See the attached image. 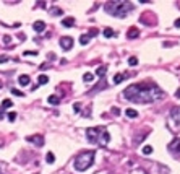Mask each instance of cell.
Wrapping results in <instances>:
<instances>
[{
	"label": "cell",
	"mask_w": 180,
	"mask_h": 174,
	"mask_svg": "<svg viewBox=\"0 0 180 174\" xmlns=\"http://www.w3.org/2000/svg\"><path fill=\"white\" fill-rule=\"evenodd\" d=\"M83 80H85V81H88V83H89V81H93V80H94V75H93V73H89V72H88V73H85V75H83Z\"/></svg>",
	"instance_id": "18"
},
{
	"label": "cell",
	"mask_w": 180,
	"mask_h": 174,
	"mask_svg": "<svg viewBox=\"0 0 180 174\" xmlns=\"http://www.w3.org/2000/svg\"><path fill=\"white\" fill-rule=\"evenodd\" d=\"M143 153H145V155H151V153H153V146H149V145L143 146Z\"/></svg>",
	"instance_id": "20"
},
{
	"label": "cell",
	"mask_w": 180,
	"mask_h": 174,
	"mask_svg": "<svg viewBox=\"0 0 180 174\" xmlns=\"http://www.w3.org/2000/svg\"><path fill=\"white\" fill-rule=\"evenodd\" d=\"M49 81V77H45V75H41L39 77V85H45Z\"/></svg>",
	"instance_id": "22"
},
{
	"label": "cell",
	"mask_w": 180,
	"mask_h": 174,
	"mask_svg": "<svg viewBox=\"0 0 180 174\" xmlns=\"http://www.w3.org/2000/svg\"><path fill=\"white\" fill-rule=\"evenodd\" d=\"M2 111H3V109H2V107H0V117H2Z\"/></svg>",
	"instance_id": "35"
},
{
	"label": "cell",
	"mask_w": 180,
	"mask_h": 174,
	"mask_svg": "<svg viewBox=\"0 0 180 174\" xmlns=\"http://www.w3.org/2000/svg\"><path fill=\"white\" fill-rule=\"evenodd\" d=\"M11 106H13V103H11L10 99H5L3 103H2V109L5 111V109H8V107H11Z\"/></svg>",
	"instance_id": "17"
},
{
	"label": "cell",
	"mask_w": 180,
	"mask_h": 174,
	"mask_svg": "<svg viewBox=\"0 0 180 174\" xmlns=\"http://www.w3.org/2000/svg\"><path fill=\"white\" fill-rule=\"evenodd\" d=\"M45 161H47L49 164H52V163H54V161H55L54 153H50V151H49V153H47V156H45Z\"/></svg>",
	"instance_id": "19"
},
{
	"label": "cell",
	"mask_w": 180,
	"mask_h": 174,
	"mask_svg": "<svg viewBox=\"0 0 180 174\" xmlns=\"http://www.w3.org/2000/svg\"><path fill=\"white\" fill-rule=\"evenodd\" d=\"M28 142H31V143H34L36 146H42L44 145V138H42V135H31V137H28Z\"/></svg>",
	"instance_id": "7"
},
{
	"label": "cell",
	"mask_w": 180,
	"mask_h": 174,
	"mask_svg": "<svg viewBox=\"0 0 180 174\" xmlns=\"http://www.w3.org/2000/svg\"><path fill=\"white\" fill-rule=\"evenodd\" d=\"M93 163H94V151H83L75 158V169L83 173L88 168H91Z\"/></svg>",
	"instance_id": "4"
},
{
	"label": "cell",
	"mask_w": 180,
	"mask_h": 174,
	"mask_svg": "<svg viewBox=\"0 0 180 174\" xmlns=\"http://www.w3.org/2000/svg\"><path fill=\"white\" fill-rule=\"evenodd\" d=\"M123 96L128 101H133V103H138V104H146V103H153V101L164 98V93L154 85L138 83L128 86L123 91Z\"/></svg>",
	"instance_id": "1"
},
{
	"label": "cell",
	"mask_w": 180,
	"mask_h": 174,
	"mask_svg": "<svg viewBox=\"0 0 180 174\" xmlns=\"http://www.w3.org/2000/svg\"><path fill=\"white\" fill-rule=\"evenodd\" d=\"M125 114L128 116L130 119H136V117H138V112H136L135 109H127V111H125Z\"/></svg>",
	"instance_id": "13"
},
{
	"label": "cell",
	"mask_w": 180,
	"mask_h": 174,
	"mask_svg": "<svg viewBox=\"0 0 180 174\" xmlns=\"http://www.w3.org/2000/svg\"><path fill=\"white\" fill-rule=\"evenodd\" d=\"M104 36L105 38H112V36H114V31L110 30V28H105L104 30Z\"/></svg>",
	"instance_id": "21"
},
{
	"label": "cell",
	"mask_w": 180,
	"mask_h": 174,
	"mask_svg": "<svg viewBox=\"0 0 180 174\" xmlns=\"http://www.w3.org/2000/svg\"><path fill=\"white\" fill-rule=\"evenodd\" d=\"M18 83H20L21 86H26V85L31 83V78L28 77V75H21L20 78H18Z\"/></svg>",
	"instance_id": "10"
},
{
	"label": "cell",
	"mask_w": 180,
	"mask_h": 174,
	"mask_svg": "<svg viewBox=\"0 0 180 174\" xmlns=\"http://www.w3.org/2000/svg\"><path fill=\"white\" fill-rule=\"evenodd\" d=\"M170 119L175 122V125L180 127V106H175L170 109Z\"/></svg>",
	"instance_id": "5"
},
{
	"label": "cell",
	"mask_w": 180,
	"mask_h": 174,
	"mask_svg": "<svg viewBox=\"0 0 180 174\" xmlns=\"http://www.w3.org/2000/svg\"><path fill=\"white\" fill-rule=\"evenodd\" d=\"M112 112L119 116V114H120V109H119V107H112Z\"/></svg>",
	"instance_id": "31"
},
{
	"label": "cell",
	"mask_w": 180,
	"mask_h": 174,
	"mask_svg": "<svg viewBox=\"0 0 180 174\" xmlns=\"http://www.w3.org/2000/svg\"><path fill=\"white\" fill-rule=\"evenodd\" d=\"M89 39H91V38H89L88 34H83V36L80 38V44H81V46H86L88 42H89Z\"/></svg>",
	"instance_id": "16"
},
{
	"label": "cell",
	"mask_w": 180,
	"mask_h": 174,
	"mask_svg": "<svg viewBox=\"0 0 180 174\" xmlns=\"http://www.w3.org/2000/svg\"><path fill=\"white\" fill-rule=\"evenodd\" d=\"M86 137L91 143H96L99 146H105L110 142V135L104 127H91L86 130Z\"/></svg>",
	"instance_id": "3"
},
{
	"label": "cell",
	"mask_w": 180,
	"mask_h": 174,
	"mask_svg": "<svg viewBox=\"0 0 180 174\" xmlns=\"http://www.w3.org/2000/svg\"><path fill=\"white\" fill-rule=\"evenodd\" d=\"M136 36H138V30H136V28H130V30H128V38H130V39H135Z\"/></svg>",
	"instance_id": "14"
},
{
	"label": "cell",
	"mask_w": 180,
	"mask_h": 174,
	"mask_svg": "<svg viewBox=\"0 0 180 174\" xmlns=\"http://www.w3.org/2000/svg\"><path fill=\"white\" fill-rule=\"evenodd\" d=\"M174 25H175V28H180V18H177V20H175Z\"/></svg>",
	"instance_id": "32"
},
{
	"label": "cell",
	"mask_w": 180,
	"mask_h": 174,
	"mask_svg": "<svg viewBox=\"0 0 180 174\" xmlns=\"http://www.w3.org/2000/svg\"><path fill=\"white\" fill-rule=\"evenodd\" d=\"M128 64H130L131 67H135V65L138 64V59H136V57H130V59H128Z\"/></svg>",
	"instance_id": "23"
},
{
	"label": "cell",
	"mask_w": 180,
	"mask_h": 174,
	"mask_svg": "<svg viewBox=\"0 0 180 174\" xmlns=\"http://www.w3.org/2000/svg\"><path fill=\"white\" fill-rule=\"evenodd\" d=\"M7 60H8L7 55H0V64H3V62H7Z\"/></svg>",
	"instance_id": "29"
},
{
	"label": "cell",
	"mask_w": 180,
	"mask_h": 174,
	"mask_svg": "<svg viewBox=\"0 0 180 174\" xmlns=\"http://www.w3.org/2000/svg\"><path fill=\"white\" fill-rule=\"evenodd\" d=\"M37 55V50H26V52H25V55Z\"/></svg>",
	"instance_id": "27"
},
{
	"label": "cell",
	"mask_w": 180,
	"mask_h": 174,
	"mask_svg": "<svg viewBox=\"0 0 180 174\" xmlns=\"http://www.w3.org/2000/svg\"><path fill=\"white\" fill-rule=\"evenodd\" d=\"M33 30L37 31V33L44 31V30H45V23H44V21H36L34 25H33Z\"/></svg>",
	"instance_id": "9"
},
{
	"label": "cell",
	"mask_w": 180,
	"mask_h": 174,
	"mask_svg": "<svg viewBox=\"0 0 180 174\" xmlns=\"http://www.w3.org/2000/svg\"><path fill=\"white\" fill-rule=\"evenodd\" d=\"M131 8H133V5L130 2H125V0H122V2H107L105 3V11L109 15L115 16V18H125L131 11Z\"/></svg>",
	"instance_id": "2"
},
{
	"label": "cell",
	"mask_w": 180,
	"mask_h": 174,
	"mask_svg": "<svg viewBox=\"0 0 180 174\" xmlns=\"http://www.w3.org/2000/svg\"><path fill=\"white\" fill-rule=\"evenodd\" d=\"M169 150L174 153H180V138L172 140V143H169Z\"/></svg>",
	"instance_id": "8"
},
{
	"label": "cell",
	"mask_w": 180,
	"mask_h": 174,
	"mask_svg": "<svg viewBox=\"0 0 180 174\" xmlns=\"http://www.w3.org/2000/svg\"><path fill=\"white\" fill-rule=\"evenodd\" d=\"M60 46H62V49H71L73 47V39H71L70 36H63V38H60Z\"/></svg>",
	"instance_id": "6"
},
{
	"label": "cell",
	"mask_w": 180,
	"mask_h": 174,
	"mask_svg": "<svg viewBox=\"0 0 180 174\" xmlns=\"http://www.w3.org/2000/svg\"><path fill=\"white\" fill-rule=\"evenodd\" d=\"M50 13H52V15H55V16H60L62 13H63V11L60 10V8H54V10L50 11Z\"/></svg>",
	"instance_id": "24"
},
{
	"label": "cell",
	"mask_w": 180,
	"mask_h": 174,
	"mask_svg": "<svg viewBox=\"0 0 180 174\" xmlns=\"http://www.w3.org/2000/svg\"><path fill=\"white\" fill-rule=\"evenodd\" d=\"M11 93H13L15 96H23V93H21V91H18V90H11Z\"/></svg>",
	"instance_id": "30"
},
{
	"label": "cell",
	"mask_w": 180,
	"mask_h": 174,
	"mask_svg": "<svg viewBox=\"0 0 180 174\" xmlns=\"http://www.w3.org/2000/svg\"><path fill=\"white\" fill-rule=\"evenodd\" d=\"M175 98H179V99H180V90L175 91Z\"/></svg>",
	"instance_id": "34"
},
{
	"label": "cell",
	"mask_w": 180,
	"mask_h": 174,
	"mask_svg": "<svg viewBox=\"0 0 180 174\" xmlns=\"http://www.w3.org/2000/svg\"><path fill=\"white\" fill-rule=\"evenodd\" d=\"M125 78H127V77L123 73H117V75H115V78H114V83H122Z\"/></svg>",
	"instance_id": "15"
},
{
	"label": "cell",
	"mask_w": 180,
	"mask_h": 174,
	"mask_svg": "<svg viewBox=\"0 0 180 174\" xmlns=\"http://www.w3.org/2000/svg\"><path fill=\"white\" fill-rule=\"evenodd\" d=\"M15 119H16V112H10V114H8V120H10V122H13Z\"/></svg>",
	"instance_id": "25"
},
{
	"label": "cell",
	"mask_w": 180,
	"mask_h": 174,
	"mask_svg": "<svg viewBox=\"0 0 180 174\" xmlns=\"http://www.w3.org/2000/svg\"><path fill=\"white\" fill-rule=\"evenodd\" d=\"M10 41H11V36H3V42H5V44H10Z\"/></svg>",
	"instance_id": "26"
},
{
	"label": "cell",
	"mask_w": 180,
	"mask_h": 174,
	"mask_svg": "<svg viewBox=\"0 0 180 174\" xmlns=\"http://www.w3.org/2000/svg\"><path fill=\"white\" fill-rule=\"evenodd\" d=\"M104 72H105V69H104V67H101V69H97V72H96V73L101 77V75H104Z\"/></svg>",
	"instance_id": "28"
},
{
	"label": "cell",
	"mask_w": 180,
	"mask_h": 174,
	"mask_svg": "<svg viewBox=\"0 0 180 174\" xmlns=\"http://www.w3.org/2000/svg\"><path fill=\"white\" fill-rule=\"evenodd\" d=\"M47 101H49L50 104H54V106H57L60 103V98L59 96H55V95H50L49 98H47Z\"/></svg>",
	"instance_id": "11"
},
{
	"label": "cell",
	"mask_w": 180,
	"mask_h": 174,
	"mask_svg": "<svg viewBox=\"0 0 180 174\" xmlns=\"http://www.w3.org/2000/svg\"><path fill=\"white\" fill-rule=\"evenodd\" d=\"M73 23H75V18H65V20L62 21V25L63 26H67V28H70V26H73Z\"/></svg>",
	"instance_id": "12"
},
{
	"label": "cell",
	"mask_w": 180,
	"mask_h": 174,
	"mask_svg": "<svg viewBox=\"0 0 180 174\" xmlns=\"http://www.w3.org/2000/svg\"><path fill=\"white\" fill-rule=\"evenodd\" d=\"M0 174H2V169H0Z\"/></svg>",
	"instance_id": "36"
},
{
	"label": "cell",
	"mask_w": 180,
	"mask_h": 174,
	"mask_svg": "<svg viewBox=\"0 0 180 174\" xmlns=\"http://www.w3.org/2000/svg\"><path fill=\"white\" fill-rule=\"evenodd\" d=\"M73 109H75V111H76V112H78V111H80V104H78V103H76V104H75V106H73Z\"/></svg>",
	"instance_id": "33"
}]
</instances>
